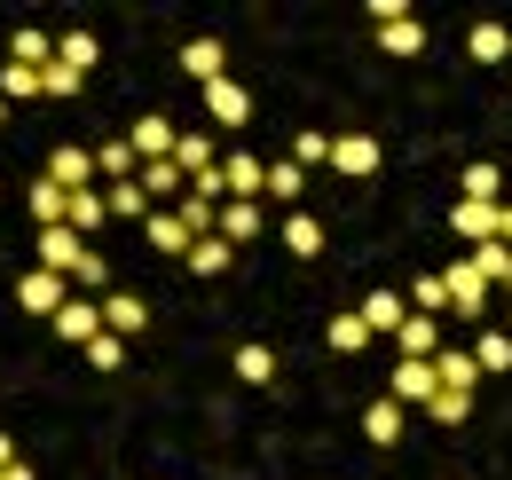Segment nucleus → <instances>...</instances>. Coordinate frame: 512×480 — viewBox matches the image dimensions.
Instances as JSON below:
<instances>
[{
	"instance_id": "f257e3e1",
	"label": "nucleus",
	"mask_w": 512,
	"mask_h": 480,
	"mask_svg": "<svg viewBox=\"0 0 512 480\" xmlns=\"http://www.w3.org/2000/svg\"><path fill=\"white\" fill-rule=\"evenodd\" d=\"M379 166H386V142H379V134H331V174L371 181Z\"/></svg>"
},
{
	"instance_id": "f03ea898",
	"label": "nucleus",
	"mask_w": 512,
	"mask_h": 480,
	"mask_svg": "<svg viewBox=\"0 0 512 480\" xmlns=\"http://www.w3.org/2000/svg\"><path fill=\"white\" fill-rule=\"evenodd\" d=\"M64 300H71V276H56V268H32V276H16V307L24 315H64Z\"/></svg>"
},
{
	"instance_id": "7ed1b4c3",
	"label": "nucleus",
	"mask_w": 512,
	"mask_h": 480,
	"mask_svg": "<svg viewBox=\"0 0 512 480\" xmlns=\"http://www.w3.org/2000/svg\"><path fill=\"white\" fill-rule=\"evenodd\" d=\"M260 181H268V166L253 150H221V205H260Z\"/></svg>"
},
{
	"instance_id": "20e7f679",
	"label": "nucleus",
	"mask_w": 512,
	"mask_h": 480,
	"mask_svg": "<svg viewBox=\"0 0 512 480\" xmlns=\"http://www.w3.org/2000/svg\"><path fill=\"white\" fill-rule=\"evenodd\" d=\"M442 284H449V315H457V323H481V307H489V284H481L465 260H449Z\"/></svg>"
},
{
	"instance_id": "39448f33",
	"label": "nucleus",
	"mask_w": 512,
	"mask_h": 480,
	"mask_svg": "<svg viewBox=\"0 0 512 480\" xmlns=\"http://www.w3.org/2000/svg\"><path fill=\"white\" fill-rule=\"evenodd\" d=\"M205 95V119L213 126H245L253 119V87H237V79H213V87H197Z\"/></svg>"
},
{
	"instance_id": "423d86ee",
	"label": "nucleus",
	"mask_w": 512,
	"mask_h": 480,
	"mask_svg": "<svg viewBox=\"0 0 512 480\" xmlns=\"http://www.w3.org/2000/svg\"><path fill=\"white\" fill-rule=\"evenodd\" d=\"M355 315L371 323V339H394V331L410 323V292H394V284H379V292H371V300L355 307Z\"/></svg>"
},
{
	"instance_id": "0eeeda50",
	"label": "nucleus",
	"mask_w": 512,
	"mask_h": 480,
	"mask_svg": "<svg viewBox=\"0 0 512 480\" xmlns=\"http://www.w3.org/2000/svg\"><path fill=\"white\" fill-rule=\"evenodd\" d=\"M434 394H442V378H434V362H402V370H394V386H386V402H402V410H410V402L426 410Z\"/></svg>"
},
{
	"instance_id": "6e6552de",
	"label": "nucleus",
	"mask_w": 512,
	"mask_h": 480,
	"mask_svg": "<svg viewBox=\"0 0 512 480\" xmlns=\"http://www.w3.org/2000/svg\"><path fill=\"white\" fill-rule=\"evenodd\" d=\"M182 71H190L197 87H213V79H229V56H221V40H213V32H197L190 48H182Z\"/></svg>"
},
{
	"instance_id": "1a4fd4ad",
	"label": "nucleus",
	"mask_w": 512,
	"mask_h": 480,
	"mask_svg": "<svg viewBox=\"0 0 512 480\" xmlns=\"http://www.w3.org/2000/svg\"><path fill=\"white\" fill-rule=\"evenodd\" d=\"M434 378H442V394H473V386H481L473 347H442V355H434Z\"/></svg>"
},
{
	"instance_id": "9d476101",
	"label": "nucleus",
	"mask_w": 512,
	"mask_h": 480,
	"mask_svg": "<svg viewBox=\"0 0 512 480\" xmlns=\"http://www.w3.org/2000/svg\"><path fill=\"white\" fill-rule=\"evenodd\" d=\"M79 260H87V237H79V229H40V268L71 276Z\"/></svg>"
},
{
	"instance_id": "9b49d317",
	"label": "nucleus",
	"mask_w": 512,
	"mask_h": 480,
	"mask_svg": "<svg viewBox=\"0 0 512 480\" xmlns=\"http://www.w3.org/2000/svg\"><path fill=\"white\" fill-rule=\"evenodd\" d=\"M394 347H402V362H434L442 355V323H434V315H410V323L394 331Z\"/></svg>"
},
{
	"instance_id": "f8f14e48",
	"label": "nucleus",
	"mask_w": 512,
	"mask_h": 480,
	"mask_svg": "<svg viewBox=\"0 0 512 480\" xmlns=\"http://www.w3.org/2000/svg\"><path fill=\"white\" fill-rule=\"evenodd\" d=\"M134 158H142V166H150V158H174V142H182V126L174 119H134Z\"/></svg>"
},
{
	"instance_id": "ddd939ff",
	"label": "nucleus",
	"mask_w": 512,
	"mask_h": 480,
	"mask_svg": "<svg viewBox=\"0 0 512 480\" xmlns=\"http://www.w3.org/2000/svg\"><path fill=\"white\" fill-rule=\"evenodd\" d=\"M56 339H71V347L103 339V307H95V300H64V315H56Z\"/></svg>"
},
{
	"instance_id": "4468645a",
	"label": "nucleus",
	"mask_w": 512,
	"mask_h": 480,
	"mask_svg": "<svg viewBox=\"0 0 512 480\" xmlns=\"http://www.w3.org/2000/svg\"><path fill=\"white\" fill-rule=\"evenodd\" d=\"M24 205H32V221H40V229H64V213H71V189H56V181L40 174L32 189H24Z\"/></svg>"
},
{
	"instance_id": "2eb2a0df",
	"label": "nucleus",
	"mask_w": 512,
	"mask_h": 480,
	"mask_svg": "<svg viewBox=\"0 0 512 480\" xmlns=\"http://www.w3.org/2000/svg\"><path fill=\"white\" fill-rule=\"evenodd\" d=\"M402 425H410V410H402V402H371V410H363V441H379V449H394V441H402Z\"/></svg>"
},
{
	"instance_id": "dca6fc26",
	"label": "nucleus",
	"mask_w": 512,
	"mask_h": 480,
	"mask_svg": "<svg viewBox=\"0 0 512 480\" xmlns=\"http://www.w3.org/2000/svg\"><path fill=\"white\" fill-rule=\"evenodd\" d=\"M48 181L56 189H87L95 181V150H48Z\"/></svg>"
},
{
	"instance_id": "f3484780",
	"label": "nucleus",
	"mask_w": 512,
	"mask_h": 480,
	"mask_svg": "<svg viewBox=\"0 0 512 480\" xmlns=\"http://www.w3.org/2000/svg\"><path fill=\"white\" fill-rule=\"evenodd\" d=\"M449 229L465 244H489L497 237V205H473V197H457V213H449Z\"/></svg>"
},
{
	"instance_id": "a211bd4d",
	"label": "nucleus",
	"mask_w": 512,
	"mask_h": 480,
	"mask_svg": "<svg viewBox=\"0 0 512 480\" xmlns=\"http://www.w3.org/2000/svg\"><path fill=\"white\" fill-rule=\"evenodd\" d=\"M174 166H182V174H213V166H221V142H213V134H182V142H174Z\"/></svg>"
},
{
	"instance_id": "6ab92c4d",
	"label": "nucleus",
	"mask_w": 512,
	"mask_h": 480,
	"mask_svg": "<svg viewBox=\"0 0 512 480\" xmlns=\"http://www.w3.org/2000/svg\"><path fill=\"white\" fill-rule=\"evenodd\" d=\"M213 237L229 244V252H237V244H253V237H260V205H221V221H213Z\"/></svg>"
},
{
	"instance_id": "aec40b11",
	"label": "nucleus",
	"mask_w": 512,
	"mask_h": 480,
	"mask_svg": "<svg viewBox=\"0 0 512 480\" xmlns=\"http://www.w3.org/2000/svg\"><path fill=\"white\" fill-rule=\"evenodd\" d=\"M95 56H103V48H95V32H87V24H71L64 40H56V63H64V71H79V79L95 71Z\"/></svg>"
},
{
	"instance_id": "412c9836",
	"label": "nucleus",
	"mask_w": 512,
	"mask_h": 480,
	"mask_svg": "<svg viewBox=\"0 0 512 480\" xmlns=\"http://www.w3.org/2000/svg\"><path fill=\"white\" fill-rule=\"evenodd\" d=\"M142 323H150V307L134 300V292H111V300H103V331H111V339H127Z\"/></svg>"
},
{
	"instance_id": "4be33fe9",
	"label": "nucleus",
	"mask_w": 512,
	"mask_h": 480,
	"mask_svg": "<svg viewBox=\"0 0 512 480\" xmlns=\"http://www.w3.org/2000/svg\"><path fill=\"white\" fill-rule=\"evenodd\" d=\"M379 48H386V56H418V48H426V24H418V16H386Z\"/></svg>"
},
{
	"instance_id": "5701e85b",
	"label": "nucleus",
	"mask_w": 512,
	"mask_h": 480,
	"mask_svg": "<svg viewBox=\"0 0 512 480\" xmlns=\"http://www.w3.org/2000/svg\"><path fill=\"white\" fill-rule=\"evenodd\" d=\"M142 237L158 244V252H190V221H182V213H150V221H142Z\"/></svg>"
},
{
	"instance_id": "b1692460",
	"label": "nucleus",
	"mask_w": 512,
	"mask_h": 480,
	"mask_svg": "<svg viewBox=\"0 0 512 480\" xmlns=\"http://www.w3.org/2000/svg\"><path fill=\"white\" fill-rule=\"evenodd\" d=\"M323 347H339V355H363V347H371V323H363V315H331V323H323Z\"/></svg>"
},
{
	"instance_id": "393cba45",
	"label": "nucleus",
	"mask_w": 512,
	"mask_h": 480,
	"mask_svg": "<svg viewBox=\"0 0 512 480\" xmlns=\"http://www.w3.org/2000/svg\"><path fill=\"white\" fill-rule=\"evenodd\" d=\"M103 221H111L103 189H71V213H64V229H79V237H87V229H103Z\"/></svg>"
},
{
	"instance_id": "a878e982",
	"label": "nucleus",
	"mask_w": 512,
	"mask_h": 480,
	"mask_svg": "<svg viewBox=\"0 0 512 480\" xmlns=\"http://www.w3.org/2000/svg\"><path fill=\"white\" fill-rule=\"evenodd\" d=\"M237 378H245V386H268V378H276V347H268V339H245V347H237Z\"/></svg>"
},
{
	"instance_id": "bb28decb",
	"label": "nucleus",
	"mask_w": 512,
	"mask_h": 480,
	"mask_svg": "<svg viewBox=\"0 0 512 480\" xmlns=\"http://www.w3.org/2000/svg\"><path fill=\"white\" fill-rule=\"evenodd\" d=\"M300 189H308V174H300L292 158H276V166H268V181H260V197H276V205H300Z\"/></svg>"
},
{
	"instance_id": "cd10ccee",
	"label": "nucleus",
	"mask_w": 512,
	"mask_h": 480,
	"mask_svg": "<svg viewBox=\"0 0 512 480\" xmlns=\"http://www.w3.org/2000/svg\"><path fill=\"white\" fill-rule=\"evenodd\" d=\"M103 205H111V221H150V197H142V181H111V189H103Z\"/></svg>"
},
{
	"instance_id": "c85d7f7f",
	"label": "nucleus",
	"mask_w": 512,
	"mask_h": 480,
	"mask_svg": "<svg viewBox=\"0 0 512 480\" xmlns=\"http://www.w3.org/2000/svg\"><path fill=\"white\" fill-rule=\"evenodd\" d=\"M134 181H142V197H182V181H190V174H182L174 158H150V166H142Z\"/></svg>"
},
{
	"instance_id": "c756f323",
	"label": "nucleus",
	"mask_w": 512,
	"mask_h": 480,
	"mask_svg": "<svg viewBox=\"0 0 512 480\" xmlns=\"http://www.w3.org/2000/svg\"><path fill=\"white\" fill-rule=\"evenodd\" d=\"M284 252H300V260H316V252H323V221H316V213H292V221H284Z\"/></svg>"
},
{
	"instance_id": "7c9ffc66",
	"label": "nucleus",
	"mask_w": 512,
	"mask_h": 480,
	"mask_svg": "<svg viewBox=\"0 0 512 480\" xmlns=\"http://www.w3.org/2000/svg\"><path fill=\"white\" fill-rule=\"evenodd\" d=\"M473 362H481V378L512 370V331H481V339H473Z\"/></svg>"
},
{
	"instance_id": "2f4dec72",
	"label": "nucleus",
	"mask_w": 512,
	"mask_h": 480,
	"mask_svg": "<svg viewBox=\"0 0 512 480\" xmlns=\"http://www.w3.org/2000/svg\"><path fill=\"white\" fill-rule=\"evenodd\" d=\"M497 189H505V166H497V158L465 166V197H473V205H497Z\"/></svg>"
},
{
	"instance_id": "473e14b6",
	"label": "nucleus",
	"mask_w": 512,
	"mask_h": 480,
	"mask_svg": "<svg viewBox=\"0 0 512 480\" xmlns=\"http://www.w3.org/2000/svg\"><path fill=\"white\" fill-rule=\"evenodd\" d=\"M465 48H473V63H505L512 56V32H505V24H473Z\"/></svg>"
},
{
	"instance_id": "72a5a7b5",
	"label": "nucleus",
	"mask_w": 512,
	"mask_h": 480,
	"mask_svg": "<svg viewBox=\"0 0 512 480\" xmlns=\"http://www.w3.org/2000/svg\"><path fill=\"white\" fill-rule=\"evenodd\" d=\"M95 174H111V181H134V174H142L134 142H103V150H95Z\"/></svg>"
},
{
	"instance_id": "f704fd0d",
	"label": "nucleus",
	"mask_w": 512,
	"mask_h": 480,
	"mask_svg": "<svg viewBox=\"0 0 512 480\" xmlns=\"http://www.w3.org/2000/svg\"><path fill=\"white\" fill-rule=\"evenodd\" d=\"M410 315H434V323L449 315V284L442 276H418V284H410Z\"/></svg>"
},
{
	"instance_id": "c9c22d12",
	"label": "nucleus",
	"mask_w": 512,
	"mask_h": 480,
	"mask_svg": "<svg viewBox=\"0 0 512 480\" xmlns=\"http://www.w3.org/2000/svg\"><path fill=\"white\" fill-rule=\"evenodd\" d=\"M190 276H229V244H221V237H197L190 244Z\"/></svg>"
},
{
	"instance_id": "e433bc0d",
	"label": "nucleus",
	"mask_w": 512,
	"mask_h": 480,
	"mask_svg": "<svg viewBox=\"0 0 512 480\" xmlns=\"http://www.w3.org/2000/svg\"><path fill=\"white\" fill-rule=\"evenodd\" d=\"M292 166H300V174H308V166H331V134H316V126L292 134Z\"/></svg>"
},
{
	"instance_id": "4c0bfd02",
	"label": "nucleus",
	"mask_w": 512,
	"mask_h": 480,
	"mask_svg": "<svg viewBox=\"0 0 512 480\" xmlns=\"http://www.w3.org/2000/svg\"><path fill=\"white\" fill-rule=\"evenodd\" d=\"M24 95H40V71L32 63H8L0 71V103H24Z\"/></svg>"
},
{
	"instance_id": "58836bf2",
	"label": "nucleus",
	"mask_w": 512,
	"mask_h": 480,
	"mask_svg": "<svg viewBox=\"0 0 512 480\" xmlns=\"http://www.w3.org/2000/svg\"><path fill=\"white\" fill-rule=\"evenodd\" d=\"M426 418H434V425H465V418H473V394H434Z\"/></svg>"
},
{
	"instance_id": "ea45409f",
	"label": "nucleus",
	"mask_w": 512,
	"mask_h": 480,
	"mask_svg": "<svg viewBox=\"0 0 512 480\" xmlns=\"http://www.w3.org/2000/svg\"><path fill=\"white\" fill-rule=\"evenodd\" d=\"M87 362H95V370H119V362H127V339H111V331L87 339Z\"/></svg>"
},
{
	"instance_id": "a19ab883",
	"label": "nucleus",
	"mask_w": 512,
	"mask_h": 480,
	"mask_svg": "<svg viewBox=\"0 0 512 480\" xmlns=\"http://www.w3.org/2000/svg\"><path fill=\"white\" fill-rule=\"evenodd\" d=\"M71 284H87V292H103V284H111V260H103V252H87V260L71 268Z\"/></svg>"
},
{
	"instance_id": "79ce46f5",
	"label": "nucleus",
	"mask_w": 512,
	"mask_h": 480,
	"mask_svg": "<svg viewBox=\"0 0 512 480\" xmlns=\"http://www.w3.org/2000/svg\"><path fill=\"white\" fill-rule=\"evenodd\" d=\"M40 95H79V71H64V63H48V71H40Z\"/></svg>"
},
{
	"instance_id": "37998d69",
	"label": "nucleus",
	"mask_w": 512,
	"mask_h": 480,
	"mask_svg": "<svg viewBox=\"0 0 512 480\" xmlns=\"http://www.w3.org/2000/svg\"><path fill=\"white\" fill-rule=\"evenodd\" d=\"M497 244H512V205H497Z\"/></svg>"
},
{
	"instance_id": "c03bdc74",
	"label": "nucleus",
	"mask_w": 512,
	"mask_h": 480,
	"mask_svg": "<svg viewBox=\"0 0 512 480\" xmlns=\"http://www.w3.org/2000/svg\"><path fill=\"white\" fill-rule=\"evenodd\" d=\"M8 465H16V441H8V433H0V473H8Z\"/></svg>"
},
{
	"instance_id": "a18cd8bd",
	"label": "nucleus",
	"mask_w": 512,
	"mask_h": 480,
	"mask_svg": "<svg viewBox=\"0 0 512 480\" xmlns=\"http://www.w3.org/2000/svg\"><path fill=\"white\" fill-rule=\"evenodd\" d=\"M0 480H32V465H8V473H0Z\"/></svg>"
},
{
	"instance_id": "49530a36",
	"label": "nucleus",
	"mask_w": 512,
	"mask_h": 480,
	"mask_svg": "<svg viewBox=\"0 0 512 480\" xmlns=\"http://www.w3.org/2000/svg\"><path fill=\"white\" fill-rule=\"evenodd\" d=\"M0 126H8V103H0Z\"/></svg>"
},
{
	"instance_id": "de8ad7c7",
	"label": "nucleus",
	"mask_w": 512,
	"mask_h": 480,
	"mask_svg": "<svg viewBox=\"0 0 512 480\" xmlns=\"http://www.w3.org/2000/svg\"><path fill=\"white\" fill-rule=\"evenodd\" d=\"M505 331H512V323H505Z\"/></svg>"
}]
</instances>
